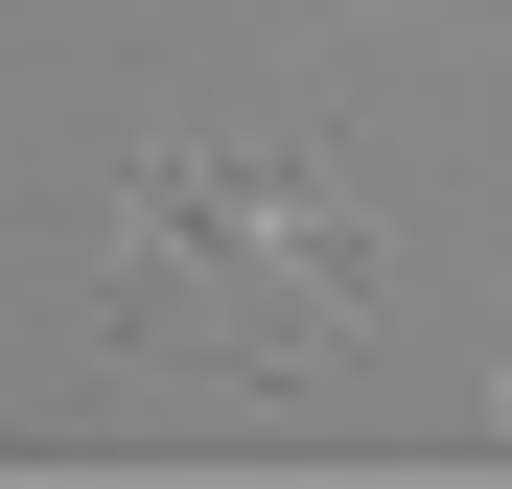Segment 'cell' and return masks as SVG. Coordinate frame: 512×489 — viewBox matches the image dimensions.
Segmentation results:
<instances>
[{
  "mask_svg": "<svg viewBox=\"0 0 512 489\" xmlns=\"http://www.w3.org/2000/svg\"><path fill=\"white\" fill-rule=\"evenodd\" d=\"M396 326H419L396 210H350L326 140H280V117H210V140H163L117 187V350L140 373H210V396L326 420V396L396 373Z\"/></svg>",
  "mask_w": 512,
  "mask_h": 489,
  "instance_id": "1",
  "label": "cell"
},
{
  "mask_svg": "<svg viewBox=\"0 0 512 489\" xmlns=\"http://www.w3.org/2000/svg\"><path fill=\"white\" fill-rule=\"evenodd\" d=\"M489 420H512V396H489Z\"/></svg>",
  "mask_w": 512,
  "mask_h": 489,
  "instance_id": "2",
  "label": "cell"
}]
</instances>
